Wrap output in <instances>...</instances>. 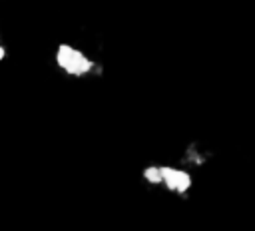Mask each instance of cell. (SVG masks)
Returning <instances> with one entry per match:
<instances>
[{"label": "cell", "mask_w": 255, "mask_h": 231, "mask_svg": "<svg viewBox=\"0 0 255 231\" xmlns=\"http://www.w3.org/2000/svg\"><path fill=\"white\" fill-rule=\"evenodd\" d=\"M163 185L169 193L173 195H187V191L193 187V177L187 169L183 167H173V165H159V183Z\"/></svg>", "instance_id": "7a4b0ae2"}, {"label": "cell", "mask_w": 255, "mask_h": 231, "mask_svg": "<svg viewBox=\"0 0 255 231\" xmlns=\"http://www.w3.org/2000/svg\"><path fill=\"white\" fill-rule=\"evenodd\" d=\"M6 56H8V48H6V46H4V42L0 40V62H2Z\"/></svg>", "instance_id": "277c9868"}, {"label": "cell", "mask_w": 255, "mask_h": 231, "mask_svg": "<svg viewBox=\"0 0 255 231\" xmlns=\"http://www.w3.org/2000/svg\"><path fill=\"white\" fill-rule=\"evenodd\" d=\"M207 157H209V153L203 151L199 145H189V147L185 149V153H183V163H185V165L199 167V165H203V163L207 161Z\"/></svg>", "instance_id": "3957f363"}, {"label": "cell", "mask_w": 255, "mask_h": 231, "mask_svg": "<svg viewBox=\"0 0 255 231\" xmlns=\"http://www.w3.org/2000/svg\"><path fill=\"white\" fill-rule=\"evenodd\" d=\"M54 62H56L58 70H62L66 76L78 78V80L90 78V76H96L102 72V66L92 56H88L82 48L68 44V42H60L56 46Z\"/></svg>", "instance_id": "6da1fadb"}]
</instances>
